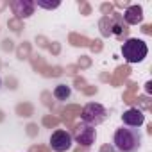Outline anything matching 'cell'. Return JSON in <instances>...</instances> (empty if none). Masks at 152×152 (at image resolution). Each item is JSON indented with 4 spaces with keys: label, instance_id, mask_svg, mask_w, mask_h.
Returning <instances> with one entry per match:
<instances>
[{
    "label": "cell",
    "instance_id": "obj_1",
    "mask_svg": "<svg viewBox=\"0 0 152 152\" xmlns=\"http://www.w3.org/2000/svg\"><path fill=\"white\" fill-rule=\"evenodd\" d=\"M113 143L118 152H136L141 147V132L132 127H120L113 136Z\"/></svg>",
    "mask_w": 152,
    "mask_h": 152
},
{
    "label": "cell",
    "instance_id": "obj_2",
    "mask_svg": "<svg viewBox=\"0 0 152 152\" xmlns=\"http://www.w3.org/2000/svg\"><path fill=\"white\" fill-rule=\"evenodd\" d=\"M148 54V47L143 39L138 38H129L127 41H124L122 45V56L129 64H136L141 63Z\"/></svg>",
    "mask_w": 152,
    "mask_h": 152
},
{
    "label": "cell",
    "instance_id": "obj_3",
    "mask_svg": "<svg viewBox=\"0 0 152 152\" xmlns=\"http://www.w3.org/2000/svg\"><path fill=\"white\" fill-rule=\"evenodd\" d=\"M81 118H83L84 124H88V125H91V127H97V125H100V124L106 122L107 111H106V107H104L102 104H99V102H90V104H86V106L83 107Z\"/></svg>",
    "mask_w": 152,
    "mask_h": 152
},
{
    "label": "cell",
    "instance_id": "obj_4",
    "mask_svg": "<svg viewBox=\"0 0 152 152\" xmlns=\"http://www.w3.org/2000/svg\"><path fill=\"white\" fill-rule=\"evenodd\" d=\"M72 138L77 141L79 145H83V147H91V145L95 143L97 131H95V127H91V125H88V124L81 122L77 127H75V131H73Z\"/></svg>",
    "mask_w": 152,
    "mask_h": 152
},
{
    "label": "cell",
    "instance_id": "obj_5",
    "mask_svg": "<svg viewBox=\"0 0 152 152\" xmlns=\"http://www.w3.org/2000/svg\"><path fill=\"white\" fill-rule=\"evenodd\" d=\"M72 143H73V138L68 131L59 129V131L52 132V136H50V147L54 152H66L72 148Z\"/></svg>",
    "mask_w": 152,
    "mask_h": 152
},
{
    "label": "cell",
    "instance_id": "obj_6",
    "mask_svg": "<svg viewBox=\"0 0 152 152\" xmlns=\"http://www.w3.org/2000/svg\"><path fill=\"white\" fill-rule=\"evenodd\" d=\"M34 9H36V6H34L32 0H13V2H11V11L20 20L32 16Z\"/></svg>",
    "mask_w": 152,
    "mask_h": 152
},
{
    "label": "cell",
    "instance_id": "obj_7",
    "mask_svg": "<svg viewBox=\"0 0 152 152\" xmlns=\"http://www.w3.org/2000/svg\"><path fill=\"white\" fill-rule=\"evenodd\" d=\"M122 122H124V125H125V127L138 129L140 125H143V122H145V115H143L140 109L131 107V109H127V111L122 115Z\"/></svg>",
    "mask_w": 152,
    "mask_h": 152
},
{
    "label": "cell",
    "instance_id": "obj_8",
    "mask_svg": "<svg viewBox=\"0 0 152 152\" xmlns=\"http://www.w3.org/2000/svg\"><path fill=\"white\" fill-rule=\"evenodd\" d=\"M122 20L125 22V25H138L143 22V9L141 6H129L125 9V13L122 15Z\"/></svg>",
    "mask_w": 152,
    "mask_h": 152
},
{
    "label": "cell",
    "instance_id": "obj_9",
    "mask_svg": "<svg viewBox=\"0 0 152 152\" xmlns=\"http://www.w3.org/2000/svg\"><path fill=\"white\" fill-rule=\"evenodd\" d=\"M125 31H127V25L124 23L122 16L113 15L111 16V36H122Z\"/></svg>",
    "mask_w": 152,
    "mask_h": 152
},
{
    "label": "cell",
    "instance_id": "obj_10",
    "mask_svg": "<svg viewBox=\"0 0 152 152\" xmlns=\"http://www.w3.org/2000/svg\"><path fill=\"white\" fill-rule=\"evenodd\" d=\"M70 95H72V90L66 84H57L54 88V97L57 100H66V99H70Z\"/></svg>",
    "mask_w": 152,
    "mask_h": 152
},
{
    "label": "cell",
    "instance_id": "obj_11",
    "mask_svg": "<svg viewBox=\"0 0 152 152\" xmlns=\"http://www.w3.org/2000/svg\"><path fill=\"white\" fill-rule=\"evenodd\" d=\"M100 32L102 36H111V16H104L100 20Z\"/></svg>",
    "mask_w": 152,
    "mask_h": 152
},
{
    "label": "cell",
    "instance_id": "obj_12",
    "mask_svg": "<svg viewBox=\"0 0 152 152\" xmlns=\"http://www.w3.org/2000/svg\"><path fill=\"white\" fill-rule=\"evenodd\" d=\"M34 6L36 7H43V9H56V7L61 6V2H59V0H56V2H43V0H36Z\"/></svg>",
    "mask_w": 152,
    "mask_h": 152
},
{
    "label": "cell",
    "instance_id": "obj_13",
    "mask_svg": "<svg viewBox=\"0 0 152 152\" xmlns=\"http://www.w3.org/2000/svg\"><path fill=\"white\" fill-rule=\"evenodd\" d=\"M0 86H2V81H0Z\"/></svg>",
    "mask_w": 152,
    "mask_h": 152
}]
</instances>
